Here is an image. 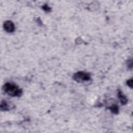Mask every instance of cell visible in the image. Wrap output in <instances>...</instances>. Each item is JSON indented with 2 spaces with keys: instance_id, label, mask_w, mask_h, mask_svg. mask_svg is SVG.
<instances>
[{
  "instance_id": "1",
  "label": "cell",
  "mask_w": 133,
  "mask_h": 133,
  "mask_svg": "<svg viewBox=\"0 0 133 133\" xmlns=\"http://www.w3.org/2000/svg\"><path fill=\"white\" fill-rule=\"evenodd\" d=\"M3 91L11 97H19L22 94V90L14 83L7 82L3 87Z\"/></svg>"
},
{
  "instance_id": "9",
  "label": "cell",
  "mask_w": 133,
  "mask_h": 133,
  "mask_svg": "<svg viewBox=\"0 0 133 133\" xmlns=\"http://www.w3.org/2000/svg\"><path fill=\"white\" fill-rule=\"evenodd\" d=\"M132 60H129L128 62H127V66L130 68H132Z\"/></svg>"
},
{
  "instance_id": "8",
  "label": "cell",
  "mask_w": 133,
  "mask_h": 133,
  "mask_svg": "<svg viewBox=\"0 0 133 133\" xmlns=\"http://www.w3.org/2000/svg\"><path fill=\"white\" fill-rule=\"evenodd\" d=\"M127 85L130 87V88H132V78H130L129 79H128L127 81Z\"/></svg>"
},
{
  "instance_id": "3",
  "label": "cell",
  "mask_w": 133,
  "mask_h": 133,
  "mask_svg": "<svg viewBox=\"0 0 133 133\" xmlns=\"http://www.w3.org/2000/svg\"><path fill=\"white\" fill-rule=\"evenodd\" d=\"M3 27L4 30L8 33H12L15 30L14 23L10 20L6 21L4 23Z\"/></svg>"
},
{
  "instance_id": "5",
  "label": "cell",
  "mask_w": 133,
  "mask_h": 133,
  "mask_svg": "<svg viewBox=\"0 0 133 133\" xmlns=\"http://www.w3.org/2000/svg\"><path fill=\"white\" fill-rule=\"evenodd\" d=\"M117 95H118V98L120 100L121 103L122 104H126L127 102H128V100L127 99V98L125 96H124L122 91L120 90H118V93H117Z\"/></svg>"
},
{
  "instance_id": "6",
  "label": "cell",
  "mask_w": 133,
  "mask_h": 133,
  "mask_svg": "<svg viewBox=\"0 0 133 133\" xmlns=\"http://www.w3.org/2000/svg\"><path fill=\"white\" fill-rule=\"evenodd\" d=\"M108 109L109 110H110V111H111L112 113L116 114H118V112H119V108L116 105V104H113L112 105L111 107H108Z\"/></svg>"
},
{
  "instance_id": "7",
  "label": "cell",
  "mask_w": 133,
  "mask_h": 133,
  "mask_svg": "<svg viewBox=\"0 0 133 133\" xmlns=\"http://www.w3.org/2000/svg\"><path fill=\"white\" fill-rule=\"evenodd\" d=\"M42 9L46 12H49L51 10V8L47 4H45L44 5H43L42 6Z\"/></svg>"
},
{
  "instance_id": "4",
  "label": "cell",
  "mask_w": 133,
  "mask_h": 133,
  "mask_svg": "<svg viewBox=\"0 0 133 133\" xmlns=\"http://www.w3.org/2000/svg\"><path fill=\"white\" fill-rule=\"evenodd\" d=\"M12 107H11L10 104H9L5 100H2L1 101V110L2 111H8L10 109H11Z\"/></svg>"
},
{
  "instance_id": "2",
  "label": "cell",
  "mask_w": 133,
  "mask_h": 133,
  "mask_svg": "<svg viewBox=\"0 0 133 133\" xmlns=\"http://www.w3.org/2000/svg\"><path fill=\"white\" fill-rule=\"evenodd\" d=\"M73 78L76 82L78 83H82L89 81L91 78V76L90 74L87 72L78 71L73 75Z\"/></svg>"
}]
</instances>
